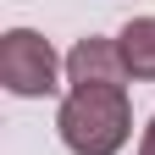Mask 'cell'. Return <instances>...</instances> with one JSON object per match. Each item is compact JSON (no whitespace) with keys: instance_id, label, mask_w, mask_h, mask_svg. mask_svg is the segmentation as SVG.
<instances>
[{"instance_id":"1","label":"cell","mask_w":155,"mask_h":155,"mask_svg":"<svg viewBox=\"0 0 155 155\" xmlns=\"http://www.w3.org/2000/svg\"><path fill=\"white\" fill-rule=\"evenodd\" d=\"M55 133L72 155H116L133 139V105L127 89L111 83H78L61 94V111H55Z\"/></svg>"},{"instance_id":"2","label":"cell","mask_w":155,"mask_h":155,"mask_svg":"<svg viewBox=\"0 0 155 155\" xmlns=\"http://www.w3.org/2000/svg\"><path fill=\"white\" fill-rule=\"evenodd\" d=\"M61 72H67V61L50 50L45 33H33V28H6L0 33V83L17 100H50V94H61Z\"/></svg>"},{"instance_id":"3","label":"cell","mask_w":155,"mask_h":155,"mask_svg":"<svg viewBox=\"0 0 155 155\" xmlns=\"http://www.w3.org/2000/svg\"><path fill=\"white\" fill-rule=\"evenodd\" d=\"M67 83H111V89H122L127 83V61H122V50H116V39H100V33H89V39H78V45L67 50Z\"/></svg>"},{"instance_id":"4","label":"cell","mask_w":155,"mask_h":155,"mask_svg":"<svg viewBox=\"0 0 155 155\" xmlns=\"http://www.w3.org/2000/svg\"><path fill=\"white\" fill-rule=\"evenodd\" d=\"M116 50L127 61V78L155 83V17H133V22L116 33Z\"/></svg>"},{"instance_id":"5","label":"cell","mask_w":155,"mask_h":155,"mask_svg":"<svg viewBox=\"0 0 155 155\" xmlns=\"http://www.w3.org/2000/svg\"><path fill=\"white\" fill-rule=\"evenodd\" d=\"M139 155H155V116H150V127L139 133Z\"/></svg>"}]
</instances>
